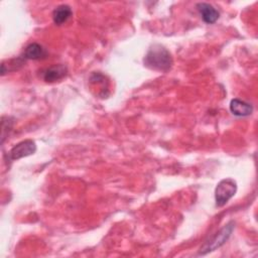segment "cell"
<instances>
[{
	"label": "cell",
	"instance_id": "obj_1",
	"mask_svg": "<svg viewBox=\"0 0 258 258\" xmlns=\"http://www.w3.org/2000/svg\"><path fill=\"white\" fill-rule=\"evenodd\" d=\"M146 68L161 73L168 72L173 63L170 52L160 44H153L149 47L143 58Z\"/></svg>",
	"mask_w": 258,
	"mask_h": 258
},
{
	"label": "cell",
	"instance_id": "obj_2",
	"mask_svg": "<svg viewBox=\"0 0 258 258\" xmlns=\"http://www.w3.org/2000/svg\"><path fill=\"white\" fill-rule=\"evenodd\" d=\"M235 228V222L230 221L222 229H220L214 236L207 240L204 245L200 248L199 255H206L210 252L215 251L216 249L223 246L231 237L232 232Z\"/></svg>",
	"mask_w": 258,
	"mask_h": 258
},
{
	"label": "cell",
	"instance_id": "obj_3",
	"mask_svg": "<svg viewBox=\"0 0 258 258\" xmlns=\"http://www.w3.org/2000/svg\"><path fill=\"white\" fill-rule=\"evenodd\" d=\"M237 182L231 177L220 180L215 188V202L218 208L224 207L236 194Z\"/></svg>",
	"mask_w": 258,
	"mask_h": 258
},
{
	"label": "cell",
	"instance_id": "obj_4",
	"mask_svg": "<svg viewBox=\"0 0 258 258\" xmlns=\"http://www.w3.org/2000/svg\"><path fill=\"white\" fill-rule=\"evenodd\" d=\"M36 151V144L31 139H25L15 144L9 151L8 157L10 160H18L20 158L34 154Z\"/></svg>",
	"mask_w": 258,
	"mask_h": 258
},
{
	"label": "cell",
	"instance_id": "obj_5",
	"mask_svg": "<svg viewBox=\"0 0 258 258\" xmlns=\"http://www.w3.org/2000/svg\"><path fill=\"white\" fill-rule=\"evenodd\" d=\"M197 9H198L203 21L207 24L215 23L220 17V12L212 4H209L206 2H201V3L197 4Z\"/></svg>",
	"mask_w": 258,
	"mask_h": 258
},
{
	"label": "cell",
	"instance_id": "obj_6",
	"mask_svg": "<svg viewBox=\"0 0 258 258\" xmlns=\"http://www.w3.org/2000/svg\"><path fill=\"white\" fill-rule=\"evenodd\" d=\"M68 75V68L64 64H54L42 72V79L46 83H54L62 80Z\"/></svg>",
	"mask_w": 258,
	"mask_h": 258
},
{
	"label": "cell",
	"instance_id": "obj_7",
	"mask_svg": "<svg viewBox=\"0 0 258 258\" xmlns=\"http://www.w3.org/2000/svg\"><path fill=\"white\" fill-rule=\"evenodd\" d=\"M47 50L39 43L32 42L29 43L22 54V57L24 59H32V60H39L43 59L47 56Z\"/></svg>",
	"mask_w": 258,
	"mask_h": 258
},
{
	"label": "cell",
	"instance_id": "obj_8",
	"mask_svg": "<svg viewBox=\"0 0 258 258\" xmlns=\"http://www.w3.org/2000/svg\"><path fill=\"white\" fill-rule=\"evenodd\" d=\"M230 111L235 116L246 117L252 114L253 106L246 101L235 98L230 102Z\"/></svg>",
	"mask_w": 258,
	"mask_h": 258
},
{
	"label": "cell",
	"instance_id": "obj_9",
	"mask_svg": "<svg viewBox=\"0 0 258 258\" xmlns=\"http://www.w3.org/2000/svg\"><path fill=\"white\" fill-rule=\"evenodd\" d=\"M90 83L95 87L98 88V96H101L102 98H107L109 95L108 93V81L105 75L101 74L100 72L93 73L90 77Z\"/></svg>",
	"mask_w": 258,
	"mask_h": 258
},
{
	"label": "cell",
	"instance_id": "obj_10",
	"mask_svg": "<svg viewBox=\"0 0 258 258\" xmlns=\"http://www.w3.org/2000/svg\"><path fill=\"white\" fill-rule=\"evenodd\" d=\"M73 11L72 8L67 4H60L56 6L52 11V20L54 24L61 25L67 22L72 16Z\"/></svg>",
	"mask_w": 258,
	"mask_h": 258
},
{
	"label": "cell",
	"instance_id": "obj_11",
	"mask_svg": "<svg viewBox=\"0 0 258 258\" xmlns=\"http://www.w3.org/2000/svg\"><path fill=\"white\" fill-rule=\"evenodd\" d=\"M14 124V119L9 116H3L1 119V144L4 143L6 136L12 130Z\"/></svg>",
	"mask_w": 258,
	"mask_h": 258
}]
</instances>
